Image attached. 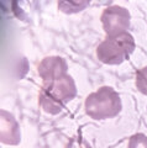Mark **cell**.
<instances>
[{"label":"cell","mask_w":147,"mask_h":148,"mask_svg":"<svg viewBox=\"0 0 147 148\" xmlns=\"http://www.w3.org/2000/svg\"><path fill=\"white\" fill-rule=\"evenodd\" d=\"M130 18L131 15L127 9L119 5H111L104 9L100 20L106 36H109L126 32L130 26Z\"/></svg>","instance_id":"4"},{"label":"cell","mask_w":147,"mask_h":148,"mask_svg":"<svg viewBox=\"0 0 147 148\" xmlns=\"http://www.w3.org/2000/svg\"><path fill=\"white\" fill-rule=\"evenodd\" d=\"M122 101L111 86H102L87 96L84 103L85 114L93 120L113 119L120 114Z\"/></svg>","instance_id":"2"},{"label":"cell","mask_w":147,"mask_h":148,"mask_svg":"<svg viewBox=\"0 0 147 148\" xmlns=\"http://www.w3.org/2000/svg\"><path fill=\"white\" fill-rule=\"evenodd\" d=\"M42 82L38 92V104L46 112L51 115L59 114L66 104L77 96L74 79L68 73Z\"/></svg>","instance_id":"1"},{"label":"cell","mask_w":147,"mask_h":148,"mask_svg":"<svg viewBox=\"0 0 147 148\" xmlns=\"http://www.w3.org/2000/svg\"><path fill=\"white\" fill-rule=\"evenodd\" d=\"M136 88L141 94L147 96V67L136 72Z\"/></svg>","instance_id":"7"},{"label":"cell","mask_w":147,"mask_h":148,"mask_svg":"<svg viewBox=\"0 0 147 148\" xmlns=\"http://www.w3.org/2000/svg\"><path fill=\"white\" fill-rule=\"evenodd\" d=\"M127 148H147V136L144 133H135L128 140Z\"/></svg>","instance_id":"8"},{"label":"cell","mask_w":147,"mask_h":148,"mask_svg":"<svg viewBox=\"0 0 147 148\" xmlns=\"http://www.w3.org/2000/svg\"><path fill=\"white\" fill-rule=\"evenodd\" d=\"M136 43L130 32L109 35L96 47V57L100 62L109 66H119L135 51Z\"/></svg>","instance_id":"3"},{"label":"cell","mask_w":147,"mask_h":148,"mask_svg":"<svg viewBox=\"0 0 147 148\" xmlns=\"http://www.w3.org/2000/svg\"><path fill=\"white\" fill-rule=\"evenodd\" d=\"M38 75L42 80H46L48 78H53L57 75L68 73V67L66 61L58 56H49L43 58L37 66Z\"/></svg>","instance_id":"5"},{"label":"cell","mask_w":147,"mask_h":148,"mask_svg":"<svg viewBox=\"0 0 147 148\" xmlns=\"http://www.w3.org/2000/svg\"><path fill=\"white\" fill-rule=\"evenodd\" d=\"M1 142L16 146L20 142V130L15 117L5 110L1 111Z\"/></svg>","instance_id":"6"},{"label":"cell","mask_w":147,"mask_h":148,"mask_svg":"<svg viewBox=\"0 0 147 148\" xmlns=\"http://www.w3.org/2000/svg\"><path fill=\"white\" fill-rule=\"evenodd\" d=\"M66 148H91V146L84 137L77 135L69 138V141L66 145Z\"/></svg>","instance_id":"9"}]
</instances>
